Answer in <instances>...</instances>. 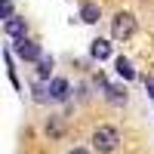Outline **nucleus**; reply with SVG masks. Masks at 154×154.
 Segmentation results:
<instances>
[{
	"mask_svg": "<svg viewBox=\"0 0 154 154\" xmlns=\"http://www.w3.org/2000/svg\"><path fill=\"white\" fill-rule=\"evenodd\" d=\"M0 9H3V19H12V3H9V0H3Z\"/></svg>",
	"mask_w": 154,
	"mask_h": 154,
	"instance_id": "nucleus-11",
	"label": "nucleus"
},
{
	"mask_svg": "<svg viewBox=\"0 0 154 154\" xmlns=\"http://www.w3.org/2000/svg\"><path fill=\"white\" fill-rule=\"evenodd\" d=\"M145 89H148V96L154 99V77H145Z\"/></svg>",
	"mask_w": 154,
	"mask_h": 154,
	"instance_id": "nucleus-12",
	"label": "nucleus"
},
{
	"mask_svg": "<svg viewBox=\"0 0 154 154\" xmlns=\"http://www.w3.org/2000/svg\"><path fill=\"white\" fill-rule=\"evenodd\" d=\"M108 102L123 105V102H126V89H123V86H108Z\"/></svg>",
	"mask_w": 154,
	"mask_h": 154,
	"instance_id": "nucleus-9",
	"label": "nucleus"
},
{
	"mask_svg": "<svg viewBox=\"0 0 154 154\" xmlns=\"http://www.w3.org/2000/svg\"><path fill=\"white\" fill-rule=\"evenodd\" d=\"M114 68H117V74L123 77V80H133V77H136V71H133V65H130V59H117V62H114Z\"/></svg>",
	"mask_w": 154,
	"mask_h": 154,
	"instance_id": "nucleus-8",
	"label": "nucleus"
},
{
	"mask_svg": "<svg viewBox=\"0 0 154 154\" xmlns=\"http://www.w3.org/2000/svg\"><path fill=\"white\" fill-rule=\"evenodd\" d=\"M49 96H53L56 102H65L68 99V80H65V77H56V80L49 83Z\"/></svg>",
	"mask_w": 154,
	"mask_h": 154,
	"instance_id": "nucleus-5",
	"label": "nucleus"
},
{
	"mask_svg": "<svg viewBox=\"0 0 154 154\" xmlns=\"http://www.w3.org/2000/svg\"><path fill=\"white\" fill-rule=\"evenodd\" d=\"M111 34L117 37V40H126V37L136 34V19L130 16V12H117L111 22Z\"/></svg>",
	"mask_w": 154,
	"mask_h": 154,
	"instance_id": "nucleus-2",
	"label": "nucleus"
},
{
	"mask_svg": "<svg viewBox=\"0 0 154 154\" xmlns=\"http://www.w3.org/2000/svg\"><path fill=\"white\" fill-rule=\"evenodd\" d=\"M16 56H19V59H25V62H40V43L19 37V43H16Z\"/></svg>",
	"mask_w": 154,
	"mask_h": 154,
	"instance_id": "nucleus-3",
	"label": "nucleus"
},
{
	"mask_svg": "<svg viewBox=\"0 0 154 154\" xmlns=\"http://www.w3.org/2000/svg\"><path fill=\"white\" fill-rule=\"evenodd\" d=\"M49 68H53V59H40V68H37V74H40V77H49Z\"/></svg>",
	"mask_w": 154,
	"mask_h": 154,
	"instance_id": "nucleus-10",
	"label": "nucleus"
},
{
	"mask_svg": "<svg viewBox=\"0 0 154 154\" xmlns=\"http://www.w3.org/2000/svg\"><path fill=\"white\" fill-rule=\"evenodd\" d=\"M89 53H93V59H108L111 56V43L108 40H93V46H89Z\"/></svg>",
	"mask_w": 154,
	"mask_h": 154,
	"instance_id": "nucleus-7",
	"label": "nucleus"
},
{
	"mask_svg": "<svg viewBox=\"0 0 154 154\" xmlns=\"http://www.w3.org/2000/svg\"><path fill=\"white\" fill-rule=\"evenodd\" d=\"M68 154H89V151H86V148H71Z\"/></svg>",
	"mask_w": 154,
	"mask_h": 154,
	"instance_id": "nucleus-13",
	"label": "nucleus"
},
{
	"mask_svg": "<svg viewBox=\"0 0 154 154\" xmlns=\"http://www.w3.org/2000/svg\"><path fill=\"white\" fill-rule=\"evenodd\" d=\"M99 16H102V12H99V6H96V3H83V6H80V22L96 25V22H99Z\"/></svg>",
	"mask_w": 154,
	"mask_h": 154,
	"instance_id": "nucleus-6",
	"label": "nucleus"
},
{
	"mask_svg": "<svg viewBox=\"0 0 154 154\" xmlns=\"http://www.w3.org/2000/svg\"><path fill=\"white\" fill-rule=\"evenodd\" d=\"M3 31L9 34V37H25V31H28V25H25V19H6L3 22Z\"/></svg>",
	"mask_w": 154,
	"mask_h": 154,
	"instance_id": "nucleus-4",
	"label": "nucleus"
},
{
	"mask_svg": "<svg viewBox=\"0 0 154 154\" xmlns=\"http://www.w3.org/2000/svg\"><path fill=\"white\" fill-rule=\"evenodd\" d=\"M117 142H120V133L114 130V126H99V130L93 133V145H96V151H102V154L114 151Z\"/></svg>",
	"mask_w": 154,
	"mask_h": 154,
	"instance_id": "nucleus-1",
	"label": "nucleus"
}]
</instances>
